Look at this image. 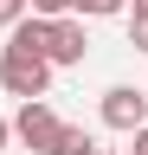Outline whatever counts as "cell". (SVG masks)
<instances>
[{"instance_id":"6da1fadb","label":"cell","mask_w":148,"mask_h":155,"mask_svg":"<svg viewBox=\"0 0 148 155\" xmlns=\"http://www.w3.org/2000/svg\"><path fill=\"white\" fill-rule=\"evenodd\" d=\"M0 84H7V97H45L52 91V58L26 52V45H0Z\"/></svg>"},{"instance_id":"7a4b0ae2","label":"cell","mask_w":148,"mask_h":155,"mask_svg":"<svg viewBox=\"0 0 148 155\" xmlns=\"http://www.w3.org/2000/svg\"><path fill=\"white\" fill-rule=\"evenodd\" d=\"M58 123L65 116L45 104V97H20V116H13V136L32 149V155H52V142H58Z\"/></svg>"},{"instance_id":"3957f363","label":"cell","mask_w":148,"mask_h":155,"mask_svg":"<svg viewBox=\"0 0 148 155\" xmlns=\"http://www.w3.org/2000/svg\"><path fill=\"white\" fill-rule=\"evenodd\" d=\"M97 116H103L109 129H122V136L142 129V123H148V91H135V84H109L103 104H97Z\"/></svg>"},{"instance_id":"277c9868","label":"cell","mask_w":148,"mask_h":155,"mask_svg":"<svg viewBox=\"0 0 148 155\" xmlns=\"http://www.w3.org/2000/svg\"><path fill=\"white\" fill-rule=\"evenodd\" d=\"M84 52H90L84 13H58V19H52V45H45V58H52V65H84Z\"/></svg>"},{"instance_id":"5b68a950","label":"cell","mask_w":148,"mask_h":155,"mask_svg":"<svg viewBox=\"0 0 148 155\" xmlns=\"http://www.w3.org/2000/svg\"><path fill=\"white\" fill-rule=\"evenodd\" d=\"M97 149V136L77 129V123H58V142H52V155H90Z\"/></svg>"},{"instance_id":"8992f818","label":"cell","mask_w":148,"mask_h":155,"mask_svg":"<svg viewBox=\"0 0 148 155\" xmlns=\"http://www.w3.org/2000/svg\"><path fill=\"white\" fill-rule=\"evenodd\" d=\"M71 13H84V19H109V13H129V0H77Z\"/></svg>"},{"instance_id":"52a82bcc","label":"cell","mask_w":148,"mask_h":155,"mask_svg":"<svg viewBox=\"0 0 148 155\" xmlns=\"http://www.w3.org/2000/svg\"><path fill=\"white\" fill-rule=\"evenodd\" d=\"M129 45L148 52V13H129Z\"/></svg>"},{"instance_id":"ba28073f","label":"cell","mask_w":148,"mask_h":155,"mask_svg":"<svg viewBox=\"0 0 148 155\" xmlns=\"http://www.w3.org/2000/svg\"><path fill=\"white\" fill-rule=\"evenodd\" d=\"M26 7H32V13H45V19H58V13L77 7V0H26Z\"/></svg>"},{"instance_id":"9c48e42d","label":"cell","mask_w":148,"mask_h":155,"mask_svg":"<svg viewBox=\"0 0 148 155\" xmlns=\"http://www.w3.org/2000/svg\"><path fill=\"white\" fill-rule=\"evenodd\" d=\"M20 13H26V0H0V26H13Z\"/></svg>"},{"instance_id":"30bf717a","label":"cell","mask_w":148,"mask_h":155,"mask_svg":"<svg viewBox=\"0 0 148 155\" xmlns=\"http://www.w3.org/2000/svg\"><path fill=\"white\" fill-rule=\"evenodd\" d=\"M129 149H135V155H148V123H142V129H129Z\"/></svg>"},{"instance_id":"8fae6325","label":"cell","mask_w":148,"mask_h":155,"mask_svg":"<svg viewBox=\"0 0 148 155\" xmlns=\"http://www.w3.org/2000/svg\"><path fill=\"white\" fill-rule=\"evenodd\" d=\"M13 142V116H0V149H7Z\"/></svg>"},{"instance_id":"7c38bea8","label":"cell","mask_w":148,"mask_h":155,"mask_svg":"<svg viewBox=\"0 0 148 155\" xmlns=\"http://www.w3.org/2000/svg\"><path fill=\"white\" fill-rule=\"evenodd\" d=\"M129 13H148V0H135V7H129Z\"/></svg>"},{"instance_id":"4fadbf2b","label":"cell","mask_w":148,"mask_h":155,"mask_svg":"<svg viewBox=\"0 0 148 155\" xmlns=\"http://www.w3.org/2000/svg\"><path fill=\"white\" fill-rule=\"evenodd\" d=\"M90 155H109V149H90Z\"/></svg>"}]
</instances>
